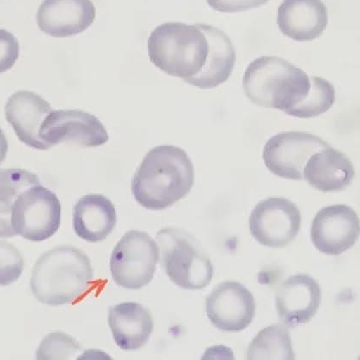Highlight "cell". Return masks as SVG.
Here are the masks:
<instances>
[{
	"label": "cell",
	"instance_id": "20",
	"mask_svg": "<svg viewBox=\"0 0 360 360\" xmlns=\"http://www.w3.org/2000/svg\"><path fill=\"white\" fill-rule=\"evenodd\" d=\"M208 38L210 54L205 68L190 84L201 89L218 87L232 74L236 63V53L228 34L215 27L199 23Z\"/></svg>",
	"mask_w": 360,
	"mask_h": 360
},
{
	"label": "cell",
	"instance_id": "7",
	"mask_svg": "<svg viewBox=\"0 0 360 360\" xmlns=\"http://www.w3.org/2000/svg\"><path fill=\"white\" fill-rule=\"evenodd\" d=\"M61 205L56 193L39 184L19 195L11 213L15 236L41 242L49 240L60 229Z\"/></svg>",
	"mask_w": 360,
	"mask_h": 360
},
{
	"label": "cell",
	"instance_id": "22",
	"mask_svg": "<svg viewBox=\"0 0 360 360\" xmlns=\"http://www.w3.org/2000/svg\"><path fill=\"white\" fill-rule=\"evenodd\" d=\"M246 359H295L291 336L287 328L281 324H273L264 328L250 342Z\"/></svg>",
	"mask_w": 360,
	"mask_h": 360
},
{
	"label": "cell",
	"instance_id": "24",
	"mask_svg": "<svg viewBox=\"0 0 360 360\" xmlns=\"http://www.w3.org/2000/svg\"><path fill=\"white\" fill-rule=\"evenodd\" d=\"M82 351L77 340L65 333H52L43 340L38 348V359H69Z\"/></svg>",
	"mask_w": 360,
	"mask_h": 360
},
{
	"label": "cell",
	"instance_id": "16",
	"mask_svg": "<svg viewBox=\"0 0 360 360\" xmlns=\"http://www.w3.org/2000/svg\"><path fill=\"white\" fill-rule=\"evenodd\" d=\"M328 21L327 8L322 0H283L277 11L281 33L299 42L321 37Z\"/></svg>",
	"mask_w": 360,
	"mask_h": 360
},
{
	"label": "cell",
	"instance_id": "13",
	"mask_svg": "<svg viewBox=\"0 0 360 360\" xmlns=\"http://www.w3.org/2000/svg\"><path fill=\"white\" fill-rule=\"evenodd\" d=\"M322 300L320 285L307 274L289 277L278 289L276 307L281 323L295 328L310 322Z\"/></svg>",
	"mask_w": 360,
	"mask_h": 360
},
{
	"label": "cell",
	"instance_id": "9",
	"mask_svg": "<svg viewBox=\"0 0 360 360\" xmlns=\"http://www.w3.org/2000/svg\"><path fill=\"white\" fill-rule=\"evenodd\" d=\"M301 213L295 202L269 198L258 202L249 219L250 232L262 245L281 248L298 236Z\"/></svg>",
	"mask_w": 360,
	"mask_h": 360
},
{
	"label": "cell",
	"instance_id": "27",
	"mask_svg": "<svg viewBox=\"0 0 360 360\" xmlns=\"http://www.w3.org/2000/svg\"><path fill=\"white\" fill-rule=\"evenodd\" d=\"M268 1L269 0H207L212 9L224 13L256 9Z\"/></svg>",
	"mask_w": 360,
	"mask_h": 360
},
{
	"label": "cell",
	"instance_id": "17",
	"mask_svg": "<svg viewBox=\"0 0 360 360\" xmlns=\"http://www.w3.org/2000/svg\"><path fill=\"white\" fill-rule=\"evenodd\" d=\"M108 324L117 346L124 351L140 349L150 340L154 330L150 311L135 302L109 308Z\"/></svg>",
	"mask_w": 360,
	"mask_h": 360
},
{
	"label": "cell",
	"instance_id": "14",
	"mask_svg": "<svg viewBox=\"0 0 360 360\" xmlns=\"http://www.w3.org/2000/svg\"><path fill=\"white\" fill-rule=\"evenodd\" d=\"M91 0H44L39 7V28L50 37H70L83 33L95 21Z\"/></svg>",
	"mask_w": 360,
	"mask_h": 360
},
{
	"label": "cell",
	"instance_id": "19",
	"mask_svg": "<svg viewBox=\"0 0 360 360\" xmlns=\"http://www.w3.org/2000/svg\"><path fill=\"white\" fill-rule=\"evenodd\" d=\"M116 223L115 207L103 195H84L74 207L73 229L83 240H105L115 229Z\"/></svg>",
	"mask_w": 360,
	"mask_h": 360
},
{
	"label": "cell",
	"instance_id": "23",
	"mask_svg": "<svg viewBox=\"0 0 360 360\" xmlns=\"http://www.w3.org/2000/svg\"><path fill=\"white\" fill-rule=\"evenodd\" d=\"M335 101L334 86L322 77H311L310 92L291 116L300 119L315 118L330 110Z\"/></svg>",
	"mask_w": 360,
	"mask_h": 360
},
{
	"label": "cell",
	"instance_id": "3",
	"mask_svg": "<svg viewBox=\"0 0 360 360\" xmlns=\"http://www.w3.org/2000/svg\"><path fill=\"white\" fill-rule=\"evenodd\" d=\"M242 84L254 104L291 116L310 92L311 77L283 58L264 56L250 63Z\"/></svg>",
	"mask_w": 360,
	"mask_h": 360
},
{
	"label": "cell",
	"instance_id": "6",
	"mask_svg": "<svg viewBox=\"0 0 360 360\" xmlns=\"http://www.w3.org/2000/svg\"><path fill=\"white\" fill-rule=\"evenodd\" d=\"M159 257L158 245L147 233L129 231L112 250L113 280L120 287L131 290L146 287L154 278Z\"/></svg>",
	"mask_w": 360,
	"mask_h": 360
},
{
	"label": "cell",
	"instance_id": "18",
	"mask_svg": "<svg viewBox=\"0 0 360 360\" xmlns=\"http://www.w3.org/2000/svg\"><path fill=\"white\" fill-rule=\"evenodd\" d=\"M354 177L353 163L345 154L332 147L316 152L304 168V179L323 193L346 190Z\"/></svg>",
	"mask_w": 360,
	"mask_h": 360
},
{
	"label": "cell",
	"instance_id": "12",
	"mask_svg": "<svg viewBox=\"0 0 360 360\" xmlns=\"http://www.w3.org/2000/svg\"><path fill=\"white\" fill-rule=\"evenodd\" d=\"M357 213L349 206L336 205L320 210L313 220V245L326 255L338 256L353 248L359 237Z\"/></svg>",
	"mask_w": 360,
	"mask_h": 360
},
{
	"label": "cell",
	"instance_id": "8",
	"mask_svg": "<svg viewBox=\"0 0 360 360\" xmlns=\"http://www.w3.org/2000/svg\"><path fill=\"white\" fill-rule=\"evenodd\" d=\"M330 147L311 133L283 132L272 136L265 144L263 158L268 169L278 177L301 180L308 160L316 152Z\"/></svg>",
	"mask_w": 360,
	"mask_h": 360
},
{
	"label": "cell",
	"instance_id": "1",
	"mask_svg": "<svg viewBox=\"0 0 360 360\" xmlns=\"http://www.w3.org/2000/svg\"><path fill=\"white\" fill-rule=\"evenodd\" d=\"M195 182L193 163L187 153L174 146L152 148L133 177L131 191L143 208L162 210L190 193Z\"/></svg>",
	"mask_w": 360,
	"mask_h": 360
},
{
	"label": "cell",
	"instance_id": "10",
	"mask_svg": "<svg viewBox=\"0 0 360 360\" xmlns=\"http://www.w3.org/2000/svg\"><path fill=\"white\" fill-rule=\"evenodd\" d=\"M40 136L49 148L63 143L98 147L109 139L103 124L96 116L79 110H53L41 125Z\"/></svg>",
	"mask_w": 360,
	"mask_h": 360
},
{
	"label": "cell",
	"instance_id": "5",
	"mask_svg": "<svg viewBox=\"0 0 360 360\" xmlns=\"http://www.w3.org/2000/svg\"><path fill=\"white\" fill-rule=\"evenodd\" d=\"M162 265L170 280L187 290H202L214 276L210 258L200 243L186 231L175 228L156 234Z\"/></svg>",
	"mask_w": 360,
	"mask_h": 360
},
{
	"label": "cell",
	"instance_id": "26",
	"mask_svg": "<svg viewBox=\"0 0 360 360\" xmlns=\"http://www.w3.org/2000/svg\"><path fill=\"white\" fill-rule=\"evenodd\" d=\"M20 46L14 34L0 30V74L13 68L18 60Z\"/></svg>",
	"mask_w": 360,
	"mask_h": 360
},
{
	"label": "cell",
	"instance_id": "28",
	"mask_svg": "<svg viewBox=\"0 0 360 360\" xmlns=\"http://www.w3.org/2000/svg\"><path fill=\"white\" fill-rule=\"evenodd\" d=\"M8 148H9V146H8L7 139L0 128V164H2L6 160Z\"/></svg>",
	"mask_w": 360,
	"mask_h": 360
},
{
	"label": "cell",
	"instance_id": "4",
	"mask_svg": "<svg viewBox=\"0 0 360 360\" xmlns=\"http://www.w3.org/2000/svg\"><path fill=\"white\" fill-rule=\"evenodd\" d=\"M148 49L150 60L156 68L190 84L205 68L210 43L199 23L188 25L169 22L152 31Z\"/></svg>",
	"mask_w": 360,
	"mask_h": 360
},
{
	"label": "cell",
	"instance_id": "11",
	"mask_svg": "<svg viewBox=\"0 0 360 360\" xmlns=\"http://www.w3.org/2000/svg\"><path fill=\"white\" fill-rule=\"evenodd\" d=\"M206 312L218 330L240 332L252 323L256 312L255 300L245 285L237 281H224L210 293Z\"/></svg>",
	"mask_w": 360,
	"mask_h": 360
},
{
	"label": "cell",
	"instance_id": "21",
	"mask_svg": "<svg viewBox=\"0 0 360 360\" xmlns=\"http://www.w3.org/2000/svg\"><path fill=\"white\" fill-rule=\"evenodd\" d=\"M41 184L38 176L20 168H0V238L15 236L11 213L15 200L30 187Z\"/></svg>",
	"mask_w": 360,
	"mask_h": 360
},
{
	"label": "cell",
	"instance_id": "2",
	"mask_svg": "<svg viewBox=\"0 0 360 360\" xmlns=\"http://www.w3.org/2000/svg\"><path fill=\"white\" fill-rule=\"evenodd\" d=\"M94 278L89 258L74 246H58L43 254L31 274L30 288L40 302L77 303L89 291Z\"/></svg>",
	"mask_w": 360,
	"mask_h": 360
},
{
	"label": "cell",
	"instance_id": "25",
	"mask_svg": "<svg viewBox=\"0 0 360 360\" xmlns=\"http://www.w3.org/2000/svg\"><path fill=\"white\" fill-rule=\"evenodd\" d=\"M25 269V259L13 244L0 241V285L17 281Z\"/></svg>",
	"mask_w": 360,
	"mask_h": 360
},
{
	"label": "cell",
	"instance_id": "15",
	"mask_svg": "<svg viewBox=\"0 0 360 360\" xmlns=\"http://www.w3.org/2000/svg\"><path fill=\"white\" fill-rule=\"evenodd\" d=\"M52 111L44 98L26 90L13 94L5 107L6 120L13 127L18 139L38 150L50 148L41 140L40 131L43 122Z\"/></svg>",
	"mask_w": 360,
	"mask_h": 360
}]
</instances>
